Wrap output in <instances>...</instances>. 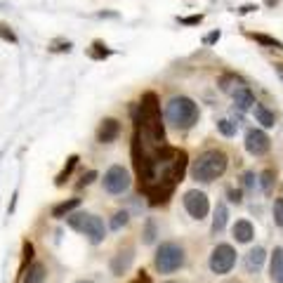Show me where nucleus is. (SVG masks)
Listing matches in <instances>:
<instances>
[{
    "label": "nucleus",
    "instance_id": "nucleus-27",
    "mask_svg": "<svg viewBox=\"0 0 283 283\" xmlns=\"http://www.w3.org/2000/svg\"><path fill=\"white\" fill-rule=\"evenodd\" d=\"M85 220H88V213H73L66 217V222H69V227L71 229H76V231H80L85 224Z\"/></svg>",
    "mask_w": 283,
    "mask_h": 283
},
{
    "label": "nucleus",
    "instance_id": "nucleus-1",
    "mask_svg": "<svg viewBox=\"0 0 283 283\" xmlns=\"http://www.w3.org/2000/svg\"><path fill=\"white\" fill-rule=\"evenodd\" d=\"M187 163V151L177 146L166 144L163 149H156L151 156H146L137 142H132V166L139 177V191L146 196L149 206H163L170 200L175 187L184 180Z\"/></svg>",
    "mask_w": 283,
    "mask_h": 283
},
{
    "label": "nucleus",
    "instance_id": "nucleus-26",
    "mask_svg": "<svg viewBox=\"0 0 283 283\" xmlns=\"http://www.w3.org/2000/svg\"><path fill=\"white\" fill-rule=\"evenodd\" d=\"M142 241H144V243H153V241H156V222H153V220H146L144 222Z\"/></svg>",
    "mask_w": 283,
    "mask_h": 283
},
{
    "label": "nucleus",
    "instance_id": "nucleus-5",
    "mask_svg": "<svg viewBox=\"0 0 283 283\" xmlns=\"http://www.w3.org/2000/svg\"><path fill=\"white\" fill-rule=\"evenodd\" d=\"M234 264H236V250L229 243H220L210 255V271L222 276V274H229L234 269Z\"/></svg>",
    "mask_w": 283,
    "mask_h": 283
},
{
    "label": "nucleus",
    "instance_id": "nucleus-38",
    "mask_svg": "<svg viewBox=\"0 0 283 283\" xmlns=\"http://www.w3.org/2000/svg\"><path fill=\"white\" fill-rule=\"evenodd\" d=\"M130 283H151V278H149V274H146V271H139L137 278H135V281H130Z\"/></svg>",
    "mask_w": 283,
    "mask_h": 283
},
{
    "label": "nucleus",
    "instance_id": "nucleus-41",
    "mask_svg": "<svg viewBox=\"0 0 283 283\" xmlns=\"http://www.w3.org/2000/svg\"><path fill=\"white\" fill-rule=\"evenodd\" d=\"M264 5H267V7H274V5H278V0H264Z\"/></svg>",
    "mask_w": 283,
    "mask_h": 283
},
{
    "label": "nucleus",
    "instance_id": "nucleus-20",
    "mask_svg": "<svg viewBox=\"0 0 283 283\" xmlns=\"http://www.w3.org/2000/svg\"><path fill=\"white\" fill-rule=\"evenodd\" d=\"M227 220H229V210L224 203H217L215 208V217H213V234H220L222 229L227 227Z\"/></svg>",
    "mask_w": 283,
    "mask_h": 283
},
{
    "label": "nucleus",
    "instance_id": "nucleus-29",
    "mask_svg": "<svg viewBox=\"0 0 283 283\" xmlns=\"http://www.w3.org/2000/svg\"><path fill=\"white\" fill-rule=\"evenodd\" d=\"M217 130H220L224 137H234L236 135V123H231V120H227V118H222V120H217Z\"/></svg>",
    "mask_w": 283,
    "mask_h": 283
},
{
    "label": "nucleus",
    "instance_id": "nucleus-40",
    "mask_svg": "<svg viewBox=\"0 0 283 283\" xmlns=\"http://www.w3.org/2000/svg\"><path fill=\"white\" fill-rule=\"evenodd\" d=\"M274 71H276V76L283 80V64H274Z\"/></svg>",
    "mask_w": 283,
    "mask_h": 283
},
{
    "label": "nucleus",
    "instance_id": "nucleus-21",
    "mask_svg": "<svg viewBox=\"0 0 283 283\" xmlns=\"http://www.w3.org/2000/svg\"><path fill=\"white\" fill-rule=\"evenodd\" d=\"M78 160H80V158H78L76 153H73V156H69V158H66V163H64V168H62V173H59V175H57V177H55V184H57V187H62L64 182L69 180V177H71V173L76 170Z\"/></svg>",
    "mask_w": 283,
    "mask_h": 283
},
{
    "label": "nucleus",
    "instance_id": "nucleus-22",
    "mask_svg": "<svg viewBox=\"0 0 283 283\" xmlns=\"http://www.w3.org/2000/svg\"><path fill=\"white\" fill-rule=\"evenodd\" d=\"M250 38L255 43H260V45H264V48H271V50H283V43L276 41L274 35H267V33H248Z\"/></svg>",
    "mask_w": 283,
    "mask_h": 283
},
{
    "label": "nucleus",
    "instance_id": "nucleus-11",
    "mask_svg": "<svg viewBox=\"0 0 283 283\" xmlns=\"http://www.w3.org/2000/svg\"><path fill=\"white\" fill-rule=\"evenodd\" d=\"M132 260H135V250L132 248H125V250H120V253H116L113 260H111V271H113V276H123L125 271L130 269Z\"/></svg>",
    "mask_w": 283,
    "mask_h": 283
},
{
    "label": "nucleus",
    "instance_id": "nucleus-4",
    "mask_svg": "<svg viewBox=\"0 0 283 283\" xmlns=\"http://www.w3.org/2000/svg\"><path fill=\"white\" fill-rule=\"evenodd\" d=\"M153 264H156V269L160 274H173L180 267H184V248H182L180 243H173V241L160 243V248L156 250Z\"/></svg>",
    "mask_w": 283,
    "mask_h": 283
},
{
    "label": "nucleus",
    "instance_id": "nucleus-19",
    "mask_svg": "<svg viewBox=\"0 0 283 283\" xmlns=\"http://www.w3.org/2000/svg\"><path fill=\"white\" fill-rule=\"evenodd\" d=\"M80 206V198H69V200H62V203H57L55 208H52V217H57V220H62V217H69L76 208Z\"/></svg>",
    "mask_w": 283,
    "mask_h": 283
},
{
    "label": "nucleus",
    "instance_id": "nucleus-17",
    "mask_svg": "<svg viewBox=\"0 0 283 283\" xmlns=\"http://www.w3.org/2000/svg\"><path fill=\"white\" fill-rule=\"evenodd\" d=\"M253 113H255V118H257V123L262 125V128H274L276 125V116H274V111H269L264 104H257L255 102V106H253Z\"/></svg>",
    "mask_w": 283,
    "mask_h": 283
},
{
    "label": "nucleus",
    "instance_id": "nucleus-35",
    "mask_svg": "<svg viewBox=\"0 0 283 283\" xmlns=\"http://www.w3.org/2000/svg\"><path fill=\"white\" fill-rule=\"evenodd\" d=\"M220 35H222V31H217V28H215L213 33H208L206 38H203V43H206V45H215V43L220 41Z\"/></svg>",
    "mask_w": 283,
    "mask_h": 283
},
{
    "label": "nucleus",
    "instance_id": "nucleus-33",
    "mask_svg": "<svg viewBox=\"0 0 283 283\" xmlns=\"http://www.w3.org/2000/svg\"><path fill=\"white\" fill-rule=\"evenodd\" d=\"M274 220H276V224L283 229V198H278L276 203H274Z\"/></svg>",
    "mask_w": 283,
    "mask_h": 283
},
{
    "label": "nucleus",
    "instance_id": "nucleus-32",
    "mask_svg": "<svg viewBox=\"0 0 283 283\" xmlns=\"http://www.w3.org/2000/svg\"><path fill=\"white\" fill-rule=\"evenodd\" d=\"M97 177H99V175H97V170H88V173L83 175V177H80V182H78V189H83V187H90L92 182L97 180Z\"/></svg>",
    "mask_w": 283,
    "mask_h": 283
},
{
    "label": "nucleus",
    "instance_id": "nucleus-9",
    "mask_svg": "<svg viewBox=\"0 0 283 283\" xmlns=\"http://www.w3.org/2000/svg\"><path fill=\"white\" fill-rule=\"evenodd\" d=\"M85 236H88V241L90 243H102L104 236H106V229H104V220L102 217H97V215H88V220H85L83 229H80Z\"/></svg>",
    "mask_w": 283,
    "mask_h": 283
},
{
    "label": "nucleus",
    "instance_id": "nucleus-14",
    "mask_svg": "<svg viewBox=\"0 0 283 283\" xmlns=\"http://www.w3.org/2000/svg\"><path fill=\"white\" fill-rule=\"evenodd\" d=\"M241 88H246V83H243L241 76H236V73H224V76H220V90L222 92L234 95V92L241 90Z\"/></svg>",
    "mask_w": 283,
    "mask_h": 283
},
{
    "label": "nucleus",
    "instance_id": "nucleus-13",
    "mask_svg": "<svg viewBox=\"0 0 283 283\" xmlns=\"http://www.w3.org/2000/svg\"><path fill=\"white\" fill-rule=\"evenodd\" d=\"M231 234H234V238L238 243H250L253 236H255V229H253V224L248 220H238L234 224V229H231Z\"/></svg>",
    "mask_w": 283,
    "mask_h": 283
},
{
    "label": "nucleus",
    "instance_id": "nucleus-25",
    "mask_svg": "<svg viewBox=\"0 0 283 283\" xmlns=\"http://www.w3.org/2000/svg\"><path fill=\"white\" fill-rule=\"evenodd\" d=\"M0 41L10 43V45H17L19 43V38H17V33L12 31V26L7 24V21H0Z\"/></svg>",
    "mask_w": 283,
    "mask_h": 283
},
{
    "label": "nucleus",
    "instance_id": "nucleus-36",
    "mask_svg": "<svg viewBox=\"0 0 283 283\" xmlns=\"http://www.w3.org/2000/svg\"><path fill=\"white\" fill-rule=\"evenodd\" d=\"M227 196H229V200H231V203H236V206H238V203H241V191H238V189H229L227 191Z\"/></svg>",
    "mask_w": 283,
    "mask_h": 283
},
{
    "label": "nucleus",
    "instance_id": "nucleus-7",
    "mask_svg": "<svg viewBox=\"0 0 283 283\" xmlns=\"http://www.w3.org/2000/svg\"><path fill=\"white\" fill-rule=\"evenodd\" d=\"M184 208H187V213L191 215L193 220H203L210 210V203H208V196L198 189H191V191L184 193Z\"/></svg>",
    "mask_w": 283,
    "mask_h": 283
},
{
    "label": "nucleus",
    "instance_id": "nucleus-10",
    "mask_svg": "<svg viewBox=\"0 0 283 283\" xmlns=\"http://www.w3.org/2000/svg\"><path fill=\"white\" fill-rule=\"evenodd\" d=\"M118 135H120V123H118L116 118H104L99 128H97V142L99 144H111V142H116Z\"/></svg>",
    "mask_w": 283,
    "mask_h": 283
},
{
    "label": "nucleus",
    "instance_id": "nucleus-2",
    "mask_svg": "<svg viewBox=\"0 0 283 283\" xmlns=\"http://www.w3.org/2000/svg\"><path fill=\"white\" fill-rule=\"evenodd\" d=\"M227 166H229V158L224 151H217V149H210V151L200 153L198 158L193 160V168H191V177L198 182H215L217 177L227 173Z\"/></svg>",
    "mask_w": 283,
    "mask_h": 283
},
{
    "label": "nucleus",
    "instance_id": "nucleus-6",
    "mask_svg": "<svg viewBox=\"0 0 283 283\" xmlns=\"http://www.w3.org/2000/svg\"><path fill=\"white\" fill-rule=\"evenodd\" d=\"M128 187H130V173L123 166H111L104 175V189L116 196V193L128 191Z\"/></svg>",
    "mask_w": 283,
    "mask_h": 283
},
{
    "label": "nucleus",
    "instance_id": "nucleus-12",
    "mask_svg": "<svg viewBox=\"0 0 283 283\" xmlns=\"http://www.w3.org/2000/svg\"><path fill=\"white\" fill-rule=\"evenodd\" d=\"M253 106H255V95L250 92L248 85L234 92V109L238 111V113H246V111H250Z\"/></svg>",
    "mask_w": 283,
    "mask_h": 283
},
{
    "label": "nucleus",
    "instance_id": "nucleus-18",
    "mask_svg": "<svg viewBox=\"0 0 283 283\" xmlns=\"http://www.w3.org/2000/svg\"><path fill=\"white\" fill-rule=\"evenodd\" d=\"M48 276V269H45V264L41 262H33L28 267V271H24V281L21 283H43Z\"/></svg>",
    "mask_w": 283,
    "mask_h": 283
},
{
    "label": "nucleus",
    "instance_id": "nucleus-3",
    "mask_svg": "<svg viewBox=\"0 0 283 283\" xmlns=\"http://www.w3.org/2000/svg\"><path fill=\"white\" fill-rule=\"evenodd\" d=\"M198 104L189 99V97H173L166 106V118L168 123L177 128V130H189L198 123Z\"/></svg>",
    "mask_w": 283,
    "mask_h": 283
},
{
    "label": "nucleus",
    "instance_id": "nucleus-24",
    "mask_svg": "<svg viewBox=\"0 0 283 283\" xmlns=\"http://www.w3.org/2000/svg\"><path fill=\"white\" fill-rule=\"evenodd\" d=\"M260 184H262L264 193L274 191V184H276V175H274V170H264V173L260 175Z\"/></svg>",
    "mask_w": 283,
    "mask_h": 283
},
{
    "label": "nucleus",
    "instance_id": "nucleus-42",
    "mask_svg": "<svg viewBox=\"0 0 283 283\" xmlns=\"http://www.w3.org/2000/svg\"><path fill=\"white\" fill-rule=\"evenodd\" d=\"M78 283H92V281H78Z\"/></svg>",
    "mask_w": 283,
    "mask_h": 283
},
{
    "label": "nucleus",
    "instance_id": "nucleus-23",
    "mask_svg": "<svg viewBox=\"0 0 283 283\" xmlns=\"http://www.w3.org/2000/svg\"><path fill=\"white\" fill-rule=\"evenodd\" d=\"M264 257H267V253H264V248H253L248 253V257H246V262H248V269H260L264 262Z\"/></svg>",
    "mask_w": 283,
    "mask_h": 283
},
{
    "label": "nucleus",
    "instance_id": "nucleus-8",
    "mask_svg": "<svg viewBox=\"0 0 283 283\" xmlns=\"http://www.w3.org/2000/svg\"><path fill=\"white\" fill-rule=\"evenodd\" d=\"M246 151L253 153V156H264V153H269L271 149V139L269 135L264 130H257V128H253V130L246 132Z\"/></svg>",
    "mask_w": 283,
    "mask_h": 283
},
{
    "label": "nucleus",
    "instance_id": "nucleus-15",
    "mask_svg": "<svg viewBox=\"0 0 283 283\" xmlns=\"http://www.w3.org/2000/svg\"><path fill=\"white\" fill-rule=\"evenodd\" d=\"M269 276L276 283H283V248H274V253H271Z\"/></svg>",
    "mask_w": 283,
    "mask_h": 283
},
{
    "label": "nucleus",
    "instance_id": "nucleus-16",
    "mask_svg": "<svg viewBox=\"0 0 283 283\" xmlns=\"http://www.w3.org/2000/svg\"><path fill=\"white\" fill-rule=\"evenodd\" d=\"M111 55H113V50H111L104 41H92V45L88 48V57L95 59V62H104V59H109Z\"/></svg>",
    "mask_w": 283,
    "mask_h": 283
},
{
    "label": "nucleus",
    "instance_id": "nucleus-34",
    "mask_svg": "<svg viewBox=\"0 0 283 283\" xmlns=\"http://www.w3.org/2000/svg\"><path fill=\"white\" fill-rule=\"evenodd\" d=\"M203 21V14H191V17H182L180 24L182 26H196V24H200Z\"/></svg>",
    "mask_w": 283,
    "mask_h": 283
},
{
    "label": "nucleus",
    "instance_id": "nucleus-28",
    "mask_svg": "<svg viewBox=\"0 0 283 283\" xmlns=\"http://www.w3.org/2000/svg\"><path fill=\"white\" fill-rule=\"evenodd\" d=\"M71 41H64V38H55V41L50 43V52H71Z\"/></svg>",
    "mask_w": 283,
    "mask_h": 283
},
{
    "label": "nucleus",
    "instance_id": "nucleus-31",
    "mask_svg": "<svg viewBox=\"0 0 283 283\" xmlns=\"http://www.w3.org/2000/svg\"><path fill=\"white\" fill-rule=\"evenodd\" d=\"M128 220H130V215L125 213V210H120V213L113 215V220H111V229H113V231H118L120 227H125V224H128Z\"/></svg>",
    "mask_w": 283,
    "mask_h": 283
},
{
    "label": "nucleus",
    "instance_id": "nucleus-30",
    "mask_svg": "<svg viewBox=\"0 0 283 283\" xmlns=\"http://www.w3.org/2000/svg\"><path fill=\"white\" fill-rule=\"evenodd\" d=\"M33 260V243L31 241H24V257H21V269L19 274H24L26 271V264Z\"/></svg>",
    "mask_w": 283,
    "mask_h": 283
},
{
    "label": "nucleus",
    "instance_id": "nucleus-37",
    "mask_svg": "<svg viewBox=\"0 0 283 283\" xmlns=\"http://www.w3.org/2000/svg\"><path fill=\"white\" fill-rule=\"evenodd\" d=\"M243 184H246L248 189H253V187H255V175H253V173H246V175H243Z\"/></svg>",
    "mask_w": 283,
    "mask_h": 283
},
{
    "label": "nucleus",
    "instance_id": "nucleus-43",
    "mask_svg": "<svg viewBox=\"0 0 283 283\" xmlns=\"http://www.w3.org/2000/svg\"><path fill=\"white\" fill-rule=\"evenodd\" d=\"M170 283H173V281H170Z\"/></svg>",
    "mask_w": 283,
    "mask_h": 283
},
{
    "label": "nucleus",
    "instance_id": "nucleus-39",
    "mask_svg": "<svg viewBox=\"0 0 283 283\" xmlns=\"http://www.w3.org/2000/svg\"><path fill=\"white\" fill-rule=\"evenodd\" d=\"M257 5H243L241 10H238V14H250V12H255Z\"/></svg>",
    "mask_w": 283,
    "mask_h": 283
}]
</instances>
